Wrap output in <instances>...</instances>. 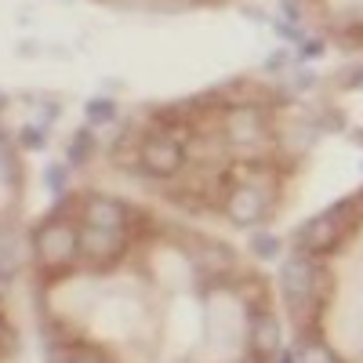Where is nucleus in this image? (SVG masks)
Instances as JSON below:
<instances>
[{
	"mask_svg": "<svg viewBox=\"0 0 363 363\" xmlns=\"http://www.w3.org/2000/svg\"><path fill=\"white\" fill-rule=\"evenodd\" d=\"M37 255L51 269H66L80 258V229L69 218H55L37 233Z\"/></svg>",
	"mask_w": 363,
	"mask_h": 363,
	"instance_id": "obj_1",
	"label": "nucleus"
},
{
	"mask_svg": "<svg viewBox=\"0 0 363 363\" xmlns=\"http://www.w3.org/2000/svg\"><path fill=\"white\" fill-rule=\"evenodd\" d=\"M225 211H229L233 222L251 225V222H258V218L269 215V196L258 186H251V182H240V186L229 193V200H225Z\"/></svg>",
	"mask_w": 363,
	"mask_h": 363,
	"instance_id": "obj_6",
	"label": "nucleus"
},
{
	"mask_svg": "<svg viewBox=\"0 0 363 363\" xmlns=\"http://www.w3.org/2000/svg\"><path fill=\"white\" fill-rule=\"evenodd\" d=\"M124 247H128V240H124L120 229H91V225L80 229V258L91 262V265L116 262L120 255H124Z\"/></svg>",
	"mask_w": 363,
	"mask_h": 363,
	"instance_id": "obj_4",
	"label": "nucleus"
},
{
	"mask_svg": "<svg viewBox=\"0 0 363 363\" xmlns=\"http://www.w3.org/2000/svg\"><path fill=\"white\" fill-rule=\"evenodd\" d=\"M182 160H186V153H182L178 138H171V135H153V138H145L142 149H138L142 171L153 174V178H171V174H178Z\"/></svg>",
	"mask_w": 363,
	"mask_h": 363,
	"instance_id": "obj_2",
	"label": "nucleus"
},
{
	"mask_svg": "<svg viewBox=\"0 0 363 363\" xmlns=\"http://www.w3.org/2000/svg\"><path fill=\"white\" fill-rule=\"evenodd\" d=\"M196 262H200L207 272H222V269H229L233 255H229V247L215 244V240H207V244H200V247H196Z\"/></svg>",
	"mask_w": 363,
	"mask_h": 363,
	"instance_id": "obj_10",
	"label": "nucleus"
},
{
	"mask_svg": "<svg viewBox=\"0 0 363 363\" xmlns=\"http://www.w3.org/2000/svg\"><path fill=\"white\" fill-rule=\"evenodd\" d=\"M345 215H349L345 207H335V211H327V215L313 218L306 229H301V251L306 255L335 251L342 244V236H345Z\"/></svg>",
	"mask_w": 363,
	"mask_h": 363,
	"instance_id": "obj_3",
	"label": "nucleus"
},
{
	"mask_svg": "<svg viewBox=\"0 0 363 363\" xmlns=\"http://www.w3.org/2000/svg\"><path fill=\"white\" fill-rule=\"evenodd\" d=\"M48 359L51 363H109L99 349H87L80 342H73V345H51V356Z\"/></svg>",
	"mask_w": 363,
	"mask_h": 363,
	"instance_id": "obj_9",
	"label": "nucleus"
},
{
	"mask_svg": "<svg viewBox=\"0 0 363 363\" xmlns=\"http://www.w3.org/2000/svg\"><path fill=\"white\" fill-rule=\"evenodd\" d=\"M247 342H251V352H255L258 359H272V356H280L284 330H280L277 313H269V309H255V313H251V323H247Z\"/></svg>",
	"mask_w": 363,
	"mask_h": 363,
	"instance_id": "obj_5",
	"label": "nucleus"
},
{
	"mask_svg": "<svg viewBox=\"0 0 363 363\" xmlns=\"http://www.w3.org/2000/svg\"><path fill=\"white\" fill-rule=\"evenodd\" d=\"M277 244H272V236H258V255H272Z\"/></svg>",
	"mask_w": 363,
	"mask_h": 363,
	"instance_id": "obj_12",
	"label": "nucleus"
},
{
	"mask_svg": "<svg viewBox=\"0 0 363 363\" xmlns=\"http://www.w3.org/2000/svg\"><path fill=\"white\" fill-rule=\"evenodd\" d=\"M301 363H342V359H338V352L330 349V345H323V342H309L306 352H301Z\"/></svg>",
	"mask_w": 363,
	"mask_h": 363,
	"instance_id": "obj_11",
	"label": "nucleus"
},
{
	"mask_svg": "<svg viewBox=\"0 0 363 363\" xmlns=\"http://www.w3.org/2000/svg\"><path fill=\"white\" fill-rule=\"evenodd\" d=\"M84 225L128 233V211L120 207L116 200H87V207H84Z\"/></svg>",
	"mask_w": 363,
	"mask_h": 363,
	"instance_id": "obj_8",
	"label": "nucleus"
},
{
	"mask_svg": "<svg viewBox=\"0 0 363 363\" xmlns=\"http://www.w3.org/2000/svg\"><path fill=\"white\" fill-rule=\"evenodd\" d=\"M262 131H265V116H262L258 109H251V106H240V109H233V113L225 116V135H229V142H236V145L258 142Z\"/></svg>",
	"mask_w": 363,
	"mask_h": 363,
	"instance_id": "obj_7",
	"label": "nucleus"
}]
</instances>
